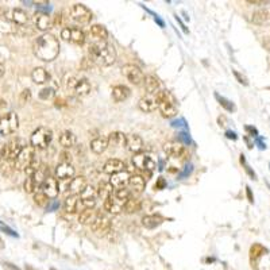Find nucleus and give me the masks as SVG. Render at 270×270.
I'll use <instances>...</instances> for the list:
<instances>
[{"instance_id": "obj_19", "label": "nucleus", "mask_w": 270, "mask_h": 270, "mask_svg": "<svg viewBox=\"0 0 270 270\" xmlns=\"http://www.w3.org/2000/svg\"><path fill=\"white\" fill-rule=\"evenodd\" d=\"M143 146V139L138 134H131V135H127V139H126V149H127L130 153L139 154L142 152Z\"/></svg>"}, {"instance_id": "obj_25", "label": "nucleus", "mask_w": 270, "mask_h": 270, "mask_svg": "<svg viewBox=\"0 0 270 270\" xmlns=\"http://www.w3.org/2000/svg\"><path fill=\"white\" fill-rule=\"evenodd\" d=\"M126 139H127V135H124L120 131H114L108 135V148H126Z\"/></svg>"}, {"instance_id": "obj_24", "label": "nucleus", "mask_w": 270, "mask_h": 270, "mask_svg": "<svg viewBox=\"0 0 270 270\" xmlns=\"http://www.w3.org/2000/svg\"><path fill=\"white\" fill-rule=\"evenodd\" d=\"M163 152L169 157L179 158L185 153V148L183 143L180 142H168L163 145Z\"/></svg>"}, {"instance_id": "obj_4", "label": "nucleus", "mask_w": 270, "mask_h": 270, "mask_svg": "<svg viewBox=\"0 0 270 270\" xmlns=\"http://www.w3.org/2000/svg\"><path fill=\"white\" fill-rule=\"evenodd\" d=\"M155 102H157L158 110L161 111V114L165 117H174L179 114L176 99L169 91L158 92L155 95Z\"/></svg>"}, {"instance_id": "obj_5", "label": "nucleus", "mask_w": 270, "mask_h": 270, "mask_svg": "<svg viewBox=\"0 0 270 270\" xmlns=\"http://www.w3.org/2000/svg\"><path fill=\"white\" fill-rule=\"evenodd\" d=\"M27 145L25 143V141L22 138H14L8 142L3 145V150H1V158L4 161H14L15 162L16 158L19 157V154L22 153V150L26 148Z\"/></svg>"}, {"instance_id": "obj_7", "label": "nucleus", "mask_w": 270, "mask_h": 270, "mask_svg": "<svg viewBox=\"0 0 270 270\" xmlns=\"http://www.w3.org/2000/svg\"><path fill=\"white\" fill-rule=\"evenodd\" d=\"M71 21L78 26L88 25L92 21V11L84 4H75L71 8Z\"/></svg>"}, {"instance_id": "obj_2", "label": "nucleus", "mask_w": 270, "mask_h": 270, "mask_svg": "<svg viewBox=\"0 0 270 270\" xmlns=\"http://www.w3.org/2000/svg\"><path fill=\"white\" fill-rule=\"evenodd\" d=\"M88 56L97 65L110 67L116 61V49L107 41L93 42L88 47Z\"/></svg>"}, {"instance_id": "obj_29", "label": "nucleus", "mask_w": 270, "mask_h": 270, "mask_svg": "<svg viewBox=\"0 0 270 270\" xmlns=\"http://www.w3.org/2000/svg\"><path fill=\"white\" fill-rule=\"evenodd\" d=\"M31 80L36 82V84L42 85V84H46V82L50 80V75H49V72L46 71L45 68L38 67L31 72Z\"/></svg>"}, {"instance_id": "obj_35", "label": "nucleus", "mask_w": 270, "mask_h": 270, "mask_svg": "<svg viewBox=\"0 0 270 270\" xmlns=\"http://www.w3.org/2000/svg\"><path fill=\"white\" fill-rule=\"evenodd\" d=\"M11 19L16 26H27L29 23V15L23 8H14L11 11Z\"/></svg>"}, {"instance_id": "obj_12", "label": "nucleus", "mask_w": 270, "mask_h": 270, "mask_svg": "<svg viewBox=\"0 0 270 270\" xmlns=\"http://www.w3.org/2000/svg\"><path fill=\"white\" fill-rule=\"evenodd\" d=\"M91 230L96 235H107L111 231V219L107 215L99 211L97 218L91 225Z\"/></svg>"}, {"instance_id": "obj_34", "label": "nucleus", "mask_w": 270, "mask_h": 270, "mask_svg": "<svg viewBox=\"0 0 270 270\" xmlns=\"http://www.w3.org/2000/svg\"><path fill=\"white\" fill-rule=\"evenodd\" d=\"M130 95H131V91L126 85H116V87L113 88V97L116 103H122L124 100H127Z\"/></svg>"}, {"instance_id": "obj_36", "label": "nucleus", "mask_w": 270, "mask_h": 270, "mask_svg": "<svg viewBox=\"0 0 270 270\" xmlns=\"http://www.w3.org/2000/svg\"><path fill=\"white\" fill-rule=\"evenodd\" d=\"M103 207H104V209H106L107 212H110V214H114V215L120 214L123 209H124V205L119 203V201H116V200L114 199L113 196H110L107 200H104Z\"/></svg>"}, {"instance_id": "obj_44", "label": "nucleus", "mask_w": 270, "mask_h": 270, "mask_svg": "<svg viewBox=\"0 0 270 270\" xmlns=\"http://www.w3.org/2000/svg\"><path fill=\"white\" fill-rule=\"evenodd\" d=\"M54 96H56V91H54V88L51 87L43 88V89L39 92V99H42V100H50V99H53Z\"/></svg>"}, {"instance_id": "obj_60", "label": "nucleus", "mask_w": 270, "mask_h": 270, "mask_svg": "<svg viewBox=\"0 0 270 270\" xmlns=\"http://www.w3.org/2000/svg\"><path fill=\"white\" fill-rule=\"evenodd\" d=\"M0 249H3V242H1V239H0Z\"/></svg>"}, {"instance_id": "obj_17", "label": "nucleus", "mask_w": 270, "mask_h": 270, "mask_svg": "<svg viewBox=\"0 0 270 270\" xmlns=\"http://www.w3.org/2000/svg\"><path fill=\"white\" fill-rule=\"evenodd\" d=\"M41 192L49 197V199H56L57 196H58V192H60V187H58V181L54 177H49V179H46V181L42 184L41 187Z\"/></svg>"}, {"instance_id": "obj_49", "label": "nucleus", "mask_w": 270, "mask_h": 270, "mask_svg": "<svg viewBox=\"0 0 270 270\" xmlns=\"http://www.w3.org/2000/svg\"><path fill=\"white\" fill-rule=\"evenodd\" d=\"M60 161H61V163H71L72 162V154L69 153V152H62L61 154H60Z\"/></svg>"}, {"instance_id": "obj_27", "label": "nucleus", "mask_w": 270, "mask_h": 270, "mask_svg": "<svg viewBox=\"0 0 270 270\" xmlns=\"http://www.w3.org/2000/svg\"><path fill=\"white\" fill-rule=\"evenodd\" d=\"M145 91L148 92V95H157L159 92V87H161V82L158 80V77L153 76V75H149L145 78Z\"/></svg>"}, {"instance_id": "obj_15", "label": "nucleus", "mask_w": 270, "mask_h": 270, "mask_svg": "<svg viewBox=\"0 0 270 270\" xmlns=\"http://www.w3.org/2000/svg\"><path fill=\"white\" fill-rule=\"evenodd\" d=\"M96 189L93 188L92 185H88L87 188L80 193V200H81V204L85 207V209L95 208V205H96Z\"/></svg>"}, {"instance_id": "obj_1", "label": "nucleus", "mask_w": 270, "mask_h": 270, "mask_svg": "<svg viewBox=\"0 0 270 270\" xmlns=\"http://www.w3.org/2000/svg\"><path fill=\"white\" fill-rule=\"evenodd\" d=\"M33 51L39 60L50 62L56 60L58 53H60V42L53 34L46 33V34H42L38 38H36V41L33 43Z\"/></svg>"}, {"instance_id": "obj_33", "label": "nucleus", "mask_w": 270, "mask_h": 270, "mask_svg": "<svg viewBox=\"0 0 270 270\" xmlns=\"http://www.w3.org/2000/svg\"><path fill=\"white\" fill-rule=\"evenodd\" d=\"M128 187L133 189L134 193H142L143 189L146 187V180L143 179L141 174H134L130 177Z\"/></svg>"}, {"instance_id": "obj_55", "label": "nucleus", "mask_w": 270, "mask_h": 270, "mask_svg": "<svg viewBox=\"0 0 270 270\" xmlns=\"http://www.w3.org/2000/svg\"><path fill=\"white\" fill-rule=\"evenodd\" d=\"M246 192H247V197H249V201L250 203H253L254 201V199H253V196H251V189L247 187V189H246Z\"/></svg>"}, {"instance_id": "obj_22", "label": "nucleus", "mask_w": 270, "mask_h": 270, "mask_svg": "<svg viewBox=\"0 0 270 270\" xmlns=\"http://www.w3.org/2000/svg\"><path fill=\"white\" fill-rule=\"evenodd\" d=\"M88 184H87V179L84 177V176H77V177H73L71 180V183L68 185V191H69V193L71 194H80L84 191V189L87 188Z\"/></svg>"}, {"instance_id": "obj_47", "label": "nucleus", "mask_w": 270, "mask_h": 270, "mask_svg": "<svg viewBox=\"0 0 270 270\" xmlns=\"http://www.w3.org/2000/svg\"><path fill=\"white\" fill-rule=\"evenodd\" d=\"M216 99L219 100L220 104H222V106H223V107H225L227 111H234L235 110L234 104L230 102V100H227V99H225V97H220L219 95H216Z\"/></svg>"}, {"instance_id": "obj_58", "label": "nucleus", "mask_w": 270, "mask_h": 270, "mask_svg": "<svg viewBox=\"0 0 270 270\" xmlns=\"http://www.w3.org/2000/svg\"><path fill=\"white\" fill-rule=\"evenodd\" d=\"M5 106H7V103L3 102V100H0V108H1V107H5Z\"/></svg>"}, {"instance_id": "obj_39", "label": "nucleus", "mask_w": 270, "mask_h": 270, "mask_svg": "<svg viewBox=\"0 0 270 270\" xmlns=\"http://www.w3.org/2000/svg\"><path fill=\"white\" fill-rule=\"evenodd\" d=\"M97 196L103 200H107L111 194L114 193V188L111 187V184L106 183V181H102V183H99V187L96 189Z\"/></svg>"}, {"instance_id": "obj_57", "label": "nucleus", "mask_w": 270, "mask_h": 270, "mask_svg": "<svg viewBox=\"0 0 270 270\" xmlns=\"http://www.w3.org/2000/svg\"><path fill=\"white\" fill-rule=\"evenodd\" d=\"M227 138H230V139H236V134L231 133V131H227Z\"/></svg>"}, {"instance_id": "obj_53", "label": "nucleus", "mask_w": 270, "mask_h": 270, "mask_svg": "<svg viewBox=\"0 0 270 270\" xmlns=\"http://www.w3.org/2000/svg\"><path fill=\"white\" fill-rule=\"evenodd\" d=\"M165 187V181H163V179H159L158 180V183L155 184V189H161Z\"/></svg>"}, {"instance_id": "obj_54", "label": "nucleus", "mask_w": 270, "mask_h": 270, "mask_svg": "<svg viewBox=\"0 0 270 270\" xmlns=\"http://www.w3.org/2000/svg\"><path fill=\"white\" fill-rule=\"evenodd\" d=\"M4 73H5L4 64H3V62H0V77L4 76Z\"/></svg>"}, {"instance_id": "obj_50", "label": "nucleus", "mask_w": 270, "mask_h": 270, "mask_svg": "<svg viewBox=\"0 0 270 270\" xmlns=\"http://www.w3.org/2000/svg\"><path fill=\"white\" fill-rule=\"evenodd\" d=\"M232 73H234V76L236 77V80H238V81H239L240 84H243V85H247V84H249V82H247V78H246L245 76H242L239 72H238V71H232Z\"/></svg>"}, {"instance_id": "obj_30", "label": "nucleus", "mask_w": 270, "mask_h": 270, "mask_svg": "<svg viewBox=\"0 0 270 270\" xmlns=\"http://www.w3.org/2000/svg\"><path fill=\"white\" fill-rule=\"evenodd\" d=\"M31 179L34 180V183H36L37 188H41L42 184L45 183L46 179H49L50 177V172H49V168L46 166V165H41L39 169L37 170L36 173L30 176Z\"/></svg>"}, {"instance_id": "obj_59", "label": "nucleus", "mask_w": 270, "mask_h": 270, "mask_svg": "<svg viewBox=\"0 0 270 270\" xmlns=\"http://www.w3.org/2000/svg\"><path fill=\"white\" fill-rule=\"evenodd\" d=\"M1 150H3V145H0V158H1Z\"/></svg>"}, {"instance_id": "obj_56", "label": "nucleus", "mask_w": 270, "mask_h": 270, "mask_svg": "<svg viewBox=\"0 0 270 270\" xmlns=\"http://www.w3.org/2000/svg\"><path fill=\"white\" fill-rule=\"evenodd\" d=\"M246 130H247V131H250V133L253 134V137H255V135H257V130H255V128H253V127H250V126H247V127H246Z\"/></svg>"}, {"instance_id": "obj_37", "label": "nucleus", "mask_w": 270, "mask_h": 270, "mask_svg": "<svg viewBox=\"0 0 270 270\" xmlns=\"http://www.w3.org/2000/svg\"><path fill=\"white\" fill-rule=\"evenodd\" d=\"M78 203H80V197L75 196V194H69L64 203V211L67 214H76L78 209Z\"/></svg>"}, {"instance_id": "obj_41", "label": "nucleus", "mask_w": 270, "mask_h": 270, "mask_svg": "<svg viewBox=\"0 0 270 270\" xmlns=\"http://www.w3.org/2000/svg\"><path fill=\"white\" fill-rule=\"evenodd\" d=\"M161 223H162V219L159 216H155V215H148V216H145L142 219V225L146 229H155Z\"/></svg>"}, {"instance_id": "obj_8", "label": "nucleus", "mask_w": 270, "mask_h": 270, "mask_svg": "<svg viewBox=\"0 0 270 270\" xmlns=\"http://www.w3.org/2000/svg\"><path fill=\"white\" fill-rule=\"evenodd\" d=\"M19 127V117L15 113L5 114L4 116L0 119V134L1 135H11L14 134Z\"/></svg>"}, {"instance_id": "obj_13", "label": "nucleus", "mask_w": 270, "mask_h": 270, "mask_svg": "<svg viewBox=\"0 0 270 270\" xmlns=\"http://www.w3.org/2000/svg\"><path fill=\"white\" fill-rule=\"evenodd\" d=\"M133 163L134 166L139 170H143V172H153L155 169V162L153 161V158L148 155V154H135L133 157Z\"/></svg>"}, {"instance_id": "obj_51", "label": "nucleus", "mask_w": 270, "mask_h": 270, "mask_svg": "<svg viewBox=\"0 0 270 270\" xmlns=\"http://www.w3.org/2000/svg\"><path fill=\"white\" fill-rule=\"evenodd\" d=\"M0 230H3L5 234L11 235V236H18V234H16V232H14V231H12V230H11L8 226H4L3 223H0Z\"/></svg>"}, {"instance_id": "obj_52", "label": "nucleus", "mask_w": 270, "mask_h": 270, "mask_svg": "<svg viewBox=\"0 0 270 270\" xmlns=\"http://www.w3.org/2000/svg\"><path fill=\"white\" fill-rule=\"evenodd\" d=\"M247 4L266 5V4H269V1H268V0H247Z\"/></svg>"}, {"instance_id": "obj_9", "label": "nucleus", "mask_w": 270, "mask_h": 270, "mask_svg": "<svg viewBox=\"0 0 270 270\" xmlns=\"http://www.w3.org/2000/svg\"><path fill=\"white\" fill-rule=\"evenodd\" d=\"M36 158V150L33 146H26L22 153L19 154V157L16 158V161L14 162V168L15 170H22V172H26V169L30 166V163L34 161Z\"/></svg>"}, {"instance_id": "obj_21", "label": "nucleus", "mask_w": 270, "mask_h": 270, "mask_svg": "<svg viewBox=\"0 0 270 270\" xmlns=\"http://www.w3.org/2000/svg\"><path fill=\"white\" fill-rule=\"evenodd\" d=\"M56 177L62 181L72 180L75 177V168L72 163H58L56 168Z\"/></svg>"}, {"instance_id": "obj_61", "label": "nucleus", "mask_w": 270, "mask_h": 270, "mask_svg": "<svg viewBox=\"0 0 270 270\" xmlns=\"http://www.w3.org/2000/svg\"><path fill=\"white\" fill-rule=\"evenodd\" d=\"M51 270H54V269H51Z\"/></svg>"}, {"instance_id": "obj_10", "label": "nucleus", "mask_w": 270, "mask_h": 270, "mask_svg": "<svg viewBox=\"0 0 270 270\" xmlns=\"http://www.w3.org/2000/svg\"><path fill=\"white\" fill-rule=\"evenodd\" d=\"M122 75L128 81L134 84V85H141L142 82H145V78L146 76L143 75V72L141 68H138L137 65H133V64H127L122 68Z\"/></svg>"}, {"instance_id": "obj_6", "label": "nucleus", "mask_w": 270, "mask_h": 270, "mask_svg": "<svg viewBox=\"0 0 270 270\" xmlns=\"http://www.w3.org/2000/svg\"><path fill=\"white\" fill-rule=\"evenodd\" d=\"M53 141V131L49 127H38L31 134L30 145L34 149H46Z\"/></svg>"}, {"instance_id": "obj_48", "label": "nucleus", "mask_w": 270, "mask_h": 270, "mask_svg": "<svg viewBox=\"0 0 270 270\" xmlns=\"http://www.w3.org/2000/svg\"><path fill=\"white\" fill-rule=\"evenodd\" d=\"M31 100V91L27 88L25 91H22V93L19 95V102L21 104H26L27 102H30Z\"/></svg>"}, {"instance_id": "obj_32", "label": "nucleus", "mask_w": 270, "mask_h": 270, "mask_svg": "<svg viewBox=\"0 0 270 270\" xmlns=\"http://www.w3.org/2000/svg\"><path fill=\"white\" fill-rule=\"evenodd\" d=\"M89 34L93 37L95 42L107 41L108 38L107 29L103 25H92L91 29H89Z\"/></svg>"}, {"instance_id": "obj_18", "label": "nucleus", "mask_w": 270, "mask_h": 270, "mask_svg": "<svg viewBox=\"0 0 270 270\" xmlns=\"http://www.w3.org/2000/svg\"><path fill=\"white\" fill-rule=\"evenodd\" d=\"M124 168H126V165H124L122 159H119V158H110L107 162L104 163L103 172L106 174H110V176H114V174L119 173V172H123Z\"/></svg>"}, {"instance_id": "obj_20", "label": "nucleus", "mask_w": 270, "mask_h": 270, "mask_svg": "<svg viewBox=\"0 0 270 270\" xmlns=\"http://www.w3.org/2000/svg\"><path fill=\"white\" fill-rule=\"evenodd\" d=\"M251 22L258 26H269L270 25V7L260 8L251 15Z\"/></svg>"}, {"instance_id": "obj_23", "label": "nucleus", "mask_w": 270, "mask_h": 270, "mask_svg": "<svg viewBox=\"0 0 270 270\" xmlns=\"http://www.w3.org/2000/svg\"><path fill=\"white\" fill-rule=\"evenodd\" d=\"M130 177H131L130 173L126 172V170H123V172H119V173L111 176L110 184H111V187H113L114 189L126 188L128 185V181H130Z\"/></svg>"}, {"instance_id": "obj_31", "label": "nucleus", "mask_w": 270, "mask_h": 270, "mask_svg": "<svg viewBox=\"0 0 270 270\" xmlns=\"http://www.w3.org/2000/svg\"><path fill=\"white\" fill-rule=\"evenodd\" d=\"M108 149V137H96L91 141V150L95 154H103Z\"/></svg>"}, {"instance_id": "obj_28", "label": "nucleus", "mask_w": 270, "mask_h": 270, "mask_svg": "<svg viewBox=\"0 0 270 270\" xmlns=\"http://www.w3.org/2000/svg\"><path fill=\"white\" fill-rule=\"evenodd\" d=\"M58 142H60V145H61L64 149H71L76 145L77 138L75 134L72 133L71 130H64V131L60 134Z\"/></svg>"}, {"instance_id": "obj_3", "label": "nucleus", "mask_w": 270, "mask_h": 270, "mask_svg": "<svg viewBox=\"0 0 270 270\" xmlns=\"http://www.w3.org/2000/svg\"><path fill=\"white\" fill-rule=\"evenodd\" d=\"M65 88L71 95L77 97L88 96L92 89L91 82L81 75H72L68 77L65 80Z\"/></svg>"}, {"instance_id": "obj_38", "label": "nucleus", "mask_w": 270, "mask_h": 270, "mask_svg": "<svg viewBox=\"0 0 270 270\" xmlns=\"http://www.w3.org/2000/svg\"><path fill=\"white\" fill-rule=\"evenodd\" d=\"M99 215V211H95V209H84L80 216H78V222L81 225H92L95 219Z\"/></svg>"}, {"instance_id": "obj_40", "label": "nucleus", "mask_w": 270, "mask_h": 270, "mask_svg": "<svg viewBox=\"0 0 270 270\" xmlns=\"http://www.w3.org/2000/svg\"><path fill=\"white\" fill-rule=\"evenodd\" d=\"M111 196H113L114 199L116 200V201H119V203L123 204V205H126L128 200L131 199V192H130L127 188L115 189Z\"/></svg>"}, {"instance_id": "obj_42", "label": "nucleus", "mask_w": 270, "mask_h": 270, "mask_svg": "<svg viewBox=\"0 0 270 270\" xmlns=\"http://www.w3.org/2000/svg\"><path fill=\"white\" fill-rule=\"evenodd\" d=\"M139 209H141V201L131 197V199L127 201V204L124 205V209H123V211H126L127 214H133V212H137Z\"/></svg>"}, {"instance_id": "obj_45", "label": "nucleus", "mask_w": 270, "mask_h": 270, "mask_svg": "<svg viewBox=\"0 0 270 270\" xmlns=\"http://www.w3.org/2000/svg\"><path fill=\"white\" fill-rule=\"evenodd\" d=\"M39 166H41V162H39V159L36 157L34 158V161L30 163V166L26 169V173L29 174V177H30V176H33V174L36 173L37 170L39 169Z\"/></svg>"}, {"instance_id": "obj_43", "label": "nucleus", "mask_w": 270, "mask_h": 270, "mask_svg": "<svg viewBox=\"0 0 270 270\" xmlns=\"http://www.w3.org/2000/svg\"><path fill=\"white\" fill-rule=\"evenodd\" d=\"M34 201H36V204H38L39 207H45V205H47V203L50 201V199H49L43 192L39 191V192H36V193H34Z\"/></svg>"}, {"instance_id": "obj_16", "label": "nucleus", "mask_w": 270, "mask_h": 270, "mask_svg": "<svg viewBox=\"0 0 270 270\" xmlns=\"http://www.w3.org/2000/svg\"><path fill=\"white\" fill-rule=\"evenodd\" d=\"M268 253V249L264 247L261 243H254L250 249V264L254 270H258V262Z\"/></svg>"}, {"instance_id": "obj_26", "label": "nucleus", "mask_w": 270, "mask_h": 270, "mask_svg": "<svg viewBox=\"0 0 270 270\" xmlns=\"http://www.w3.org/2000/svg\"><path fill=\"white\" fill-rule=\"evenodd\" d=\"M138 107L142 113H154L157 110V102H155V96L153 95H148V96H143L139 103H138Z\"/></svg>"}, {"instance_id": "obj_46", "label": "nucleus", "mask_w": 270, "mask_h": 270, "mask_svg": "<svg viewBox=\"0 0 270 270\" xmlns=\"http://www.w3.org/2000/svg\"><path fill=\"white\" fill-rule=\"evenodd\" d=\"M25 191L27 192V193H36V191L38 188H37L36 183H34V180L31 179V177H29V179H26L25 181Z\"/></svg>"}, {"instance_id": "obj_11", "label": "nucleus", "mask_w": 270, "mask_h": 270, "mask_svg": "<svg viewBox=\"0 0 270 270\" xmlns=\"http://www.w3.org/2000/svg\"><path fill=\"white\" fill-rule=\"evenodd\" d=\"M61 38L64 41L72 42L75 45H84L85 33L80 27H65L61 30Z\"/></svg>"}, {"instance_id": "obj_14", "label": "nucleus", "mask_w": 270, "mask_h": 270, "mask_svg": "<svg viewBox=\"0 0 270 270\" xmlns=\"http://www.w3.org/2000/svg\"><path fill=\"white\" fill-rule=\"evenodd\" d=\"M33 23L36 26L37 30L42 31L43 34H46L47 31L50 30L51 26H53V22H51V18L49 16V14H46L43 11H38L33 16Z\"/></svg>"}]
</instances>
